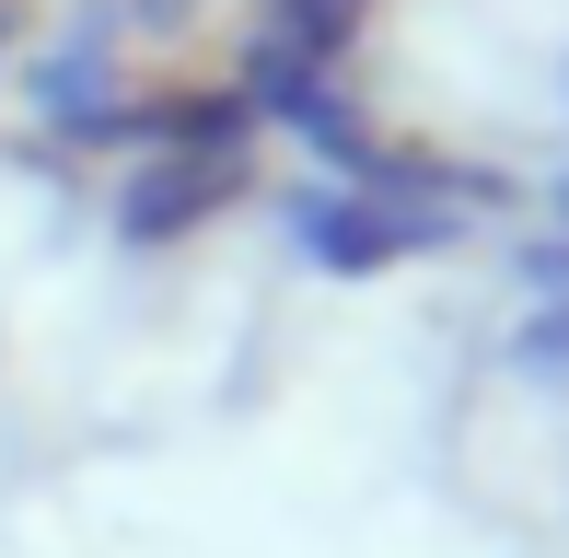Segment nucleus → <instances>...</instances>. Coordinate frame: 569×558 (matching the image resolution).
Masks as SVG:
<instances>
[{
    "label": "nucleus",
    "instance_id": "obj_1",
    "mask_svg": "<svg viewBox=\"0 0 569 558\" xmlns=\"http://www.w3.org/2000/svg\"><path fill=\"white\" fill-rule=\"evenodd\" d=\"M232 198V151H163V163H140L117 187V245L128 257H151V245H174V233H198V221H210Z\"/></svg>",
    "mask_w": 569,
    "mask_h": 558
},
{
    "label": "nucleus",
    "instance_id": "obj_2",
    "mask_svg": "<svg viewBox=\"0 0 569 558\" xmlns=\"http://www.w3.org/2000/svg\"><path fill=\"white\" fill-rule=\"evenodd\" d=\"M23 93H36V117L59 140H117L128 129V106H117V59L93 47V23H70L59 47H47L36 70H23Z\"/></svg>",
    "mask_w": 569,
    "mask_h": 558
},
{
    "label": "nucleus",
    "instance_id": "obj_3",
    "mask_svg": "<svg viewBox=\"0 0 569 558\" xmlns=\"http://www.w3.org/2000/svg\"><path fill=\"white\" fill-rule=\"evenodd\" d=\"M140 12H151V23H174V12H187V0H140Z\"/></svg>",
    "mask_w": 569,
    "mask_h": 558
},
{
    "label": "nucleus",
    "instance_id": "obj_4",
    "mask_svg": "<svg viewBox=\"0 0 569 558\" xmlns=\"http://www.w3.org/2000/svg\"><path fill=\"white\" fill-rule=\"evenodd\" d=\"M0 59H12V0H0Z\"/></svg>",
    "mask_w": 569,
    "mask_h": 558
}]
</instances>
